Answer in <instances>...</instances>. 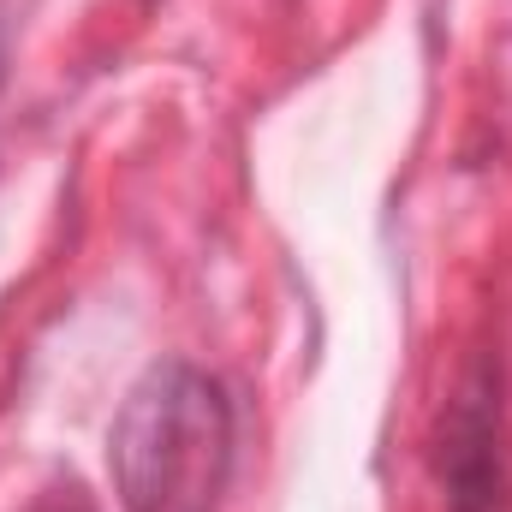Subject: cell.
<instances>
[{
  "label": "cell",
  "mask_w": 512,
  "mask_h": 512,
  "mask_svg": "<svg viewBox=\"0 0 512 512\" xmlns=\"http://www.w3.org/2000/svg\"><path fill=\"white\" fill-rule=\"evenodd\" d=\"M495 393L471 387L447 417V501L453 512H501V447H495Z\"/></svg>",
  "instance_id": "cell-2"
},
{
  "label": "cell",
  "mask_w": 512,
  "mask_h": 512,
  "mask_svg": "<svg viewBox=\"0 0 512 512\" xmlns=\"http://www.w3.org/2000/svg\"><path fill=\"white\" fill-rule=\"evenodd\" d=\"M0 78H6V42H0Z\"/></svg>",
  "instance_id": "cell-4"
},
{
  "label": "cell",
  "mask_w": 512,
  "mask_h": 512,
  "mask_svg": "<svg viewBox=\"0 0 512 512\" xmlns=\"http://www.w3.org/2000/svg\"><path fill=\"white\" fill-rule=\"evenodd\" d=\"M108 465L126 512H221L233 477V399L185 358L149 364L126 393Z\"/></svg>",
  "instance_id": "cell-1"
},
{
  "label": "cell",
  "mask_w": 512,
  "mask_h": 512,
  "mask_svg": "<svg viewBox=\"0 0 512 512\" xmlns=\"http://www.w3.org/2000/svg\"><path fill=\"white\" fill-rule=\"evenodd\" d=\"M30 512H96V507L84 501V489H78V483H66V489H54V495H42V501H36Z\"/></svg>",
  "instance_id": "cell-3"
}]
</instances>
